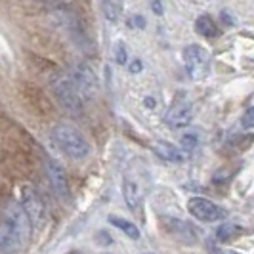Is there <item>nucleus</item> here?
<instances>
[{
	"label": "nucleus",
	"instance_id": "9d476101",
	"mask_svg": "<svg viewBox=\"0 0 254 254\" xmlns=\"http://www.w3.org/2000/svg\"><path fill=\"white\" fill-rule=\"evenodd\" d=\"M153 151L157 157H161L163 161H168V163H174V165H180V163H186L188 161V153L184 151L182 147L170 143V141H155L153 143Z\"/></svg>",
	"mask_w": 254,
	"mask_h": 254
},
{
	"label": "nucleus",
	"instance_id": "f8f14e48",
	"mask_svg": "<svg viewBox=\"0 0 254 254\" xmlns=\"http://www.w3.org/2000/svg\"><path fill=\"white\" fill-rule=\"evenodd\" d=\"M195 31L204 38H214L218 35V27L214 23V19L210 17V15H199L197 19H195Z\"/></svg>",
	"mask_w": 254,
	"mask_h": 254
},
{
	"label": "nucleus",
	"instance_id": "6e6552de",
	"mask_svg": "<svg viewBox=\"0 0 254 254\" xmlns=\"http://www.w3.org/2000/svg\"><path fill=\"white\" fill-rule=\"evenodd\" d=\"M21 206L25 208L27 216L31 220V224L37 229H40L44 226V220H46V208L42 199L38 197V193L33 188H23L21 191Z\"/></svg>",
	"mask_w": 254,
	"mask_h": 254
},
{
	"label": "nucleus",
	"instance_id": "1a4fd4ad",
	"mask_svg": "<svg viewBox=\"0 0 254 254\" xmlns=\"http://www.w3.org/2000/svg\"><path fill=\"white\" fill-rule=\"evenodd\" d=\"M44 166H46V174H48V180H50L56 195L60 199H69V182H67V176H65L64 166L60 165L58 161H54L52 157H46Z\"/></svg>",
	"mask_w": 254,
	"mask_h": 254
},
{
	"label": "nucleus",
	"instance_id": "412c9836",
	"mask_svg": "<svg viewBox=\"0 0 254 254\" xmlns=\"http://www.w3.org/2000/svg\"><path fill=\"white\" fill-rule=\"evenodd\" d=\"M40 2H60V0H40Z\"/></svg>",
	"mask_w": 254,
	"mask_h": 254
},
{
	"label": "nucleus",
	"instance_id": "0eeeda50",
	"mask_svg": "<svg viewBox=\"0 0 254 254\" xmlns=\"http://www.w3.org/2000/svg\"><path fill=\"white\" fill-rule=\"evenodd\" d=\"M71 76L75 80L82 100H94V96L98 94V88H100V82H98L94 69L86 64H75L71 69Z\"/></svg>",
	"mask_w": 254,
	"mask_h": 254
},
{
	"label": "nucleus",
	"instance_id": "20e7f679",
	"mask_svg": "<svg viewBox=\"0 0 254 254\" xmlns=\"http://www.w3.org/2000/svg\"><path fill=\"white\" fill-rule=\"evenodd\" d=\"M182 56H184V65H186V71L191 76V80L201 82L208 76L210 54L206 52V48H203L201 44H188L182 52Z\"/></svg>",
	"mask_w": 254,
	"mask_h": 254
},
{
	"label": "nucleus",
	"instance_id": "ddd939ff",
	"mask_svg": "<svg viewBox=\"0 0 254 254\" xmlns=\"http://www.w3.org/2000/svg\"><path fill=\"white\" fill-rule=\"evenodd\" d=\"M109 222L113 224L115 228L121 229V231H123L127 237H130V239H134V241L140 239V229H138V226H136L134 222H130V220H127V218L115 216V214L109 216Z\"/></svg>",
	"mask_w": 254,
	"mask_h": 254
},
{
	"label": "nucleus",
	"instance_id": "2eb2a0df",
	"mask_svg": "<svg viewBox=\"0 0 254 254\" xmlns=\"http://www.w3.org/2000/svg\"><path fill=\"white\" fill-rule=\"evenodd\" d=\"M180 145H182L184 151L190 155L191 151L197 149V145H199V136H197L195 132H186V134H182V138H180Z\"/></svg>",
	"mask_w": 254,
	"mask_h": 254
},
{
	"label": "nucleus",
	"instance_id": "a211bd4d",
	"mask_svg": "<svg viewBox=\"0 0 254 254\" xmlns=\"http://www.w3.org/2000/svg\"><path fill=\"white\" fill-rule=\"evenodd\" d=\"M141 69H143V62H141L140 58H136V60H132V62H130L128 71H130L132 75H138V73H141Z\"/></svg>",
	"mask_w": 254,
	"mask_h": 254
},
{
	"label": "nucleus",
	"instance_id": "f3484780",
	"mask_svg": "<svg viewBox=\"0 0 254 254\" xmlns=\"http://www.w3.org/2000/svg\"><path fill=\"white\" fill-rule=\"evenodd\" d=\"M241 125L245 128H254V107H249V109L243 113Z\"/></svg>",
	"mask_w": 254,
	"mask_h": 254
},
{
	"label": "nucleus",
	"instance_id": "dca6fc26",
	"mask_svg": "<svg viewBox=\"0 0 254 254\" xmlns=\"http://www.w3.org/2000/svg\"><path fill=\"white\" fill-rule=\"evenodd\" d=\"M113 56H115V62H117L119 65H127L128 64V48H127V44H125L123 40H117V42H115Z\"/></svg>",
	"mask_w": 254,
	"mask_h": 254
},
{
	"label": "nucleus",
	"instance_id": "7ed1b4c3",
	"mask_svg": "<svg viewBox=\"0 0 254 254\" xmlns=\"http://www.w3.org/2000/svg\"><path fill=\"white\" fill-rule=\"evenodd\" d=\"M52 90H54V96L58 98L60 105L64 107L65 111H69L71 115H80L82 111V96L76 88L75 80L71 75H58L52 80Z\"/></svg>",
	"mask_w": 254,
	"mask_h": 254
},
{
	"label": "nucleus",
	"instance_id": "423d86ee",
	"mask_svg": "<svg viewBox=\"0 0 254 254\" xmlns=\"http://www.w3.org/2000/svg\"><path fill=\"white\" fill-rule=\"evenodd\" d=\"M193 121V103L186 98V94H178L165 115V123L172 130H180L191 125Z\"/></svg>",
	"mask_w": 254,
	"mask_h": 254
},
{
	"label": "nucleus",
	"instance_id": "f257e3e1",
	"mask_svg": "<svg viewBox=\"0 0 254 254\" xmlns=\"http://www.w3.org/2000/svg\"><path fill=\"white\" fill-rule=\"evenodd\" d=\"M31 220L27 216L25 208L15 203H10L4 208L2 226H0V247L4 254H17L27 237L31 233Z\"/></svg>",
	"mask_w": 254,
	"mask_h": 254
},
{
	"label": "nucleus",
	"instance_id": "9b49d317",
	"mask_svg": "<svg viewBox=\"0 0 254 254\" xmlns=\"http://www.w3.org/2000/svg\"><path fill=\"white\" fill-rule=\"evenodd\" d=\"M123 195H125L128 208L132 212H140L141 203H143V193H141L140 184L136 180L125 178V182H123Z\"/></svg>",
	"mask_w": 254,
	"mask_h": 254
},
{
	"label": "nucleus",
	"instance_id": "6ab92c4d",
	"mask_svg": "<svg viewBox=\"0 0 254 254\" xmlns=\"http://www.w3.org/2000/svg\"><path fill=\"white\" fill-rule=\"evenodd\" d=\"M145 105L147 107H155V98H145Z\"/></svg>",
	"mask_w": 254,
	"mask_h": 254
},
{
	"label": "nucleus",
	"instance_id": "4468645a",
	"mask_svg": "<svg viewBox=\"0 0 254 254\" xmlns=\"http://www.w3.org/2000/svg\"><path fill=\"white\" fill-rule=\"evenodd\" d=\"M103 15L109 23H117L123 13V0H102Z\"/></svg>",
	"mask_w": 254,
	"mask_h": 254
},
{
	"label": "nucleus",
	"instance_id": "aec40b11",
	"mask_svg": "<svg viewBox=\"0 0 254 254\" xmlns=\"http://www.w3.org/2000/svg\"><path fill=\"white\" fill-rule=\"evenodd\" d=\"M220 254H241V253H237V251H229V249H226V251H222Z\"/></svg>",
	"mask_w": 254,
	"mask_h": 254
},
{
	"label": "nucleus",
	"instance_id": "f03ea898",
	"mask_svg": "<svg viewBox=\"0 0 254 254\" xmlns=\"http://www.w3.org/2000/svg\"><path fill=\"white\" fill-rule=\"evenodd\" d=\"M52 140L62 149V151L71 157V159H84L90 155V143L84 138V134L78 128L60 123L52 128Z\"/></svg>",
	"mask_w": 254,
	"mask_h": 254
},
{
	"label": "nucleus",
	"instance_id": "39448f33",
	"mask_svg": "<svg viewBox=\"0 0 254 254\" xmlns=\"http://www.w3.org/2000/svg\"><path fill=\"white\" fill-rule=\"evenodd\" d=\"M188 210L195 220L204 222V224H212V222H220L226 218V210L216 203H212L206 197H191L188 201Z\"/></svg>",
	"mask_w": 254,
	"mask_h": 254
}]
</instances>
